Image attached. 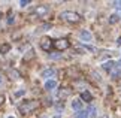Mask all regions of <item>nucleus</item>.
Listing matches in <instances>:
<instances>
[{
    "instance_id": "obj_10",
    "label": "nucleus",
    "mask_w": 121,
    "mask_h": 118,
    "mask_svg": "<svg viewBox=\"0 0 121 118\" xmlns=\"http://www.w3.org/2000/svg\"><path fill=\"white\" fill-rule=\"evenodd\" d=\"M54 75H55V70L54 69H45V70H42L40 76L42 78H49V76H54Z\"/></svg>"
},
{
    "instance_id": "obj_17",
    "label": "nucleus",
    "mask_w": 121,
    "mask_h": 118,
    "mask_svg": "<svg viewBox=\"0 0 121 118\" xmlns=\"http://www.w3.org/2000/svg\"><path fill=\"white\" fill-rule=\"evenodd\" d=\"M27 4H30V0H21V2H20V6L21 8H26Z\"/></svg>"
},
{
    "instance_id": "obj_1",
    "label": "nucleus",
    "mask_w": 121,
    "mask_h": 118,
    "mask_svg": "<svg viewBox=\"0 0 121 118\" xmlns=\"http://www.w3.org/2000/svg\"><path fill=\"white\" fill-rule=\"evenodd\" d=\"M38 106H39V103L36 100H24L20 105V112L21 114H29V112H31L33 109H36Z\"/></svg>"
},
{
    "instance_id": "obj_15",
    "label": "nucleus",
    "mask_w": 121,
    "mask_h": 118,
    "mask_svg": "<svg viewBox=\"0 0 121 118\" xmlns=\"http://www.w3.org/2000/svg\"><path fill=\"white\" fill-rule=\"evenodd\" d=\"M75 118H90L88 117V112L87 111H79L75 114Z\"/></svg>"
},
{
    "instance_id": "obj_13",
    "label": "nucleus",
    "mask_w": 121,
    "mask_h": 118,
    "mask_svg": "<svg viewBox=\"0 0 121 118\" xmlns=\"http://www.w3.org/2000/svg\"><path fill=\"white\" fill-rule=\"evenodd\" d=\"M120 20H121V17L118 13H112V15L109 17V24H115V22H118Z\"/></svg>"
},
{
    "instance_id": "obj_19",
    "label": "nucleus",
    "mask_w": 121,
    "mask_h": 118,
    "mask_svg": "<svg viewBox=\"0 0 121 118\" xmlns=\"http://www.w3.org/2000/svg\"><path fill=\"white\" fill-rule=\"evenodd\" d=\"M67 94H69V91H67V90H64V91H60L58 93V96L60 97H64V96H67Z\"/></svg>"
},
{
    "instance_id": "obj_3",
    "label": "nucleus",
    "mask_w": 121,
    "mask_h": 118,
    "mask_svg": "<svg viewBox=\"0 0 121 118\" xmlns=\"http://www.w3.org/2000/svg\"><path fill=\"white\" fill-rule=\"evenodd\" d=\"M55 48H57L58 51H64V49H67L69 48V40L67 39H58V40H55Z\"/></svg>"
},
{
    "instance_id": "obj_12",
    "label": "nucleus",
    "mask_w": 121,
    "mask_h": 118,
    "mask_svg": "<svg viewBox=\"0 0 121 118\" xmlns=\"http://www.w3.org/2000/svg\"><path fill=\"white\" fill-rule=\"evenodd\" d=\"M91 99H93V96H91V93H90V91H82V94H81V100L91 102Z\"/></svg>"
},
{
    "instance_id": "obj_16",
    "label": "nucleus",
    "mask_w": 121,
    "mask_h": 118,
    "mask_svg": "<svg viewBox=\"0 0 121 118\" xmlns=\"http://www.w3.org/2000/svg\"><path fill=\"white\" fill-rule=\"evenodd\" d=\"M111 76H112L114 79L120 78V76H121V69H115V70H112V72H111Z\"/></svg>"
},
{
    "instance_id": "obj_7",
    "label": "nucleus",
    "mask_w": 121,
    "mask_h": 118,
    "mask_svg": "<svg viewBox=\"0 0 121 118\" xmlns=\"http://www.w3.org/2000/svg\"><path fill=\"white\" fill-rule=\"evenodd\" d=\"M79 37H81V40H84V42H90L93 39V35L88 30H82L79 33Z\"/></svg>"
},
{
    "instance_id": "obj_21",
    "label": "nucleus",
    "mask_w": 121,
    "mask_h": 118,
    "mask_svg": "<svg viewBox=\"0 0 121 118\" xmlns=\"http://www.w3.org/2000/svg\"><path fill=\"white\" fill-rule=\"evenodd\" d=\"M22 94H24V90H20V91L15 93V97H20V96H22Z\"/></svg>"
},
{
    "instance_id": "obj_24",
    "label": "nucleus",
    "mask_w": 121,
    "mask_h": 118,
    "mask_svg": "<svg viewBox=\"0 0 121 118\" xmlns=\"http://www.w3.org/2000/svg\"><path fill=\"white\" fill-rule=\"evenodd\" d=\"M3 100H4V96H3V94H0V105L3 103Z\"/></svg>"
},
{
    "instance_id": "obj_26",
    "label": "nucleus",
    "mask_w": 121,
    "mask_h": 118,
    "mask_svg": "<svg viewBox=\"0 0 121 118\" xmlns=\"http://www.w3.org/2000/svg\"><path fill=\"white\" fill-rule=\"evenodd\" d=\"M117 44H118V45H121V36L118 37V40H117Z\"/></svg>"
},
{
    "instance_id": "obj_2",
    "label": "nucleus",
    "mask_w": 121,
    "mask_h": 118,
    "mask_svg": "<svg viewBox=\"0 0 121 118\" xmlns=\"http://www.w3.org/2000/svg\"><path fill=\"white\" fill-rule=\"evenodd\" d=\"M60 17H61L64 21H67V22H78L81 20V17L78 15L76 12H72V11H64Z\"/></svg>"
},
{
    "instance_id": "obj_14",
    "label": "nucleus",
    "mask_w": 121,
    "mask_h": 118,
    "mask_svg": "<svg viewBox=\"0 0 121 118\" xmlns=\"http://www.w3.org/2000/svg\"><path fill=\"white\" fill-rule=\"evenodd\" d=\"M9 51H11V45L9 44H3L2 46H0V52L2 54H8Z\"/></svg>"
},
{
    "instance_id": "obj_6",
    "label": "nucleus",
    "mask_w": 121,
    "mask_h": 118,
    "mask_svg": "<svg viewBox=\"0 0 121 118\" xmlns=\"http://www.w3.org/2000/svg\"><path fill=\"white\" fill-rule=\"evenodd\" d=\"M115 66H117V64H115V61H112V60H109V61H105V63L103 64H102V67H103L105 70H106V72H112V70H114V67H115Z\"/></svg>"
},
{
    "instance_id": "obj_22",
    "label": "nucleus",
    "mask_w": 121,
    "mask_h": 118,
    "mask_svg": "<svg viewBox=\"0 0 121 118\" xmlns=\"http://www.w3.org/2000/svg\"><path fill=\"white\" fill-rule=\"evenodd\" d=\"M114 4H115V8H117V9H120V11H121V2H115Z\"/></svg>"
},
{
    "instance_id": "obj_23",
    "label": "nucleus",
    "mask_w": 121,
    "mask_h": 118,
    "mask_svg": "<svg viewBox=\"0 0 121 118\" xmlns=\"http://www.w3.org/2000/svg\"><path fill=\"white\" fill-rule=\"evenodd\" d=\"M13 22V17H9V20H8V24H12Z\"/></svg>"
},
{
    "instance_id": "obj_18",
    "label": "nucleus",
    "mask_w": 121,
    "mask_h": 118,
    "mask_svg": "<svg viewBox=\"0 0 121 118\" xmlns=\"http://www.w3.org/2000/svg\"><path fill=\"white\" fill-rule=\"evenodd\" d=\"M49 29H51V24H43V26L40 27V30H43V31L45 30H49Z\"/></svg>"
},
{
    "instance_id": "obj_8",
    "label": "nucleus",
    "mask_w": 121,
    "mask_h": 118,
    "mask_svg": "<svg viewBox=\"0 0 121 118\" xmlns=\"http://www.w3.org/2000/svg\"><path fill=\"white\" fill-rule=\"evenodd\" d=\"M72 109L76 111V112L82 111V100H81V99H75V100H72Z\"/></svg>"
},
{
    "instance_id": "obj_9",
    "label": "nucleus",
    "mask_w": 121,
    "mask_h": 118,
    "mask_svg": "<svg viewBox=\"0 0 121 118\" xmlns=\"http://www.w3.org/2000/svg\"><path fill=\"white\" fill-rule=\"evenodd\" d=\"M55 87H57V81H54V79H48V81L45 82V90L46 91H52Z\"/></svg>"
},
{
    "instance_id": "obj_25",
    "label": "nucleus",
    "mask_w": 121,
    "mask_h": 118,
    "mask_svg": "<svg viewBox=\"0 0 121 118\" xmlns=\"http://www.w3.org/2000/svg\"><path fill=\"white\" fill-rule=\"evenodd\" d=\"M117 66H118V67H120V69H121V58H120V60H118V63H117Z\"/></svg>"
},
{
    "instance_id": "obj_11",
    "label": "nucleus",
    "mask_w": 121,
    "mask_h": 118,
    "mask_svg": "<svg viewBox=\"0 0 121 118\" xmlns=\"http://www.w3.org/2000/svg\"><path fill=\"white\" fill-rule=\"evenodd\" d=\"M97 108L94 106V105H90V106H88V109H87V112H88V117H90V118H94L96 115H97Z\"/></svg>"
},
{
    "instance_id": "obj_5",
    "label": "nucleus",
    "mask_w": 121,
    "mask_h": 118,
    "mask_svg": "<svg viewBox=\"0 0 121 118\" xmlns=\"http://www.w3.org/2000/svg\"><path fill=\"white\" fill-rule=\"evenodd\" d=\"M48 11H49V9H48V6H45V4H39V6L36 8L35 13H36L38 17H45L46 13H48Z\"/></svg>"
},
{
    "instance_id": "obj_20",
    "label": "nucleus",
    "mask_w": 121,
    "mask_h": 118,
    "mask_svg": "<svg viewBox=\"0 0 121 118\" xmlns=\"http://www.w3.org/2000/svg\"><path fill=\"white\" fill-rule=\"evenodd\" d=\"M11 75H12L11 78H13V79H17V78H18V72H15V70H12V72H11Z\"/></svg>"
},
{
    "instance_id": "obj_4",
    "label": "nucleus",
    "mask_w": 121,
    "mask_h": 118,
    "mask_svg": "<svg viewBox=\"0 0 121 118\" xmlns=\"http://www.w3.org/2000/svg\"><path fill=\"white\" fill-rule=\"evenodd\" d=\"M51 46H52V40H51L49 37H43V39L40 40V48L43 51H49Z\"/></svg>"
},
{
    "instance_id": "obj_27",
    "label": "nucleus",
    "mask_w": 121,
    "mask_h": 118,
    "mask_svg": "<svg viewBox=\"0 0 121 118\" xmlns=\"http://www.w3.org/2000/svg\"><path fill=\"white\" fill-rule=\"evenodd\" d=\"M52 118H61V117H60V115H54Z\"/></svg>"
},
{
    "instance_id": "obj_29",
    "label": "nucleus",
    "mask_w": 121,
    "mask_h": 118,
    "mask_svg": "<svg viewBox=\"0 0 121 118\" xmlns=\"http://www.w3.org/2000/svg\"><path fill=\"white\" fill-rule=\"evenodd\" d=\"M8 118H13V117H8Z\"/></svg>"
},
{
    "instance_id": "obj_28",
    "label": "nucleus",
    "mask_w": 121,
    "mask_h": 118,
    "mask_svg": "<svg viewBox=\"0 0 121 118\" xmlns=\"http://www.w3.org/2000/svg\"><path fill=\"white\" fill-rule=\"evenodd\" d=\"M0 84H2V75H0Z\"/></svg>"
}]
</instances>
